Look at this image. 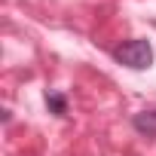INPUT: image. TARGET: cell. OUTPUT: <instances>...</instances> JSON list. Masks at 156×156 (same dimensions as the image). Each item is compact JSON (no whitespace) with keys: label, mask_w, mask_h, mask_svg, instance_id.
<instances>
[{"label":"cell","mask_w":156,"mask_h":156,"mask_svg":"<svg viewBox=\"0 0 156 156\" xmlns=\"http://www.w3.org/2000/svg\"><path fill=\"white\" fill-rule=\"evenodd\" d=\"M113 58L119 64L132 67V70H147L153 64V46L147 40H129V43H122V46L113 49Z\"/></svg>","instance_id":"obj_1"},{"label":"cell","mask_w":156,"mask_h":156,"mask_svg":"<svg viewBox=\"0 0 156 156\" xmlns=\"http://www.w3.org/2000/svg\"><path fill=\"white\" fill-rule=\"evenodd\" d=\"M46 107H49V113L64 116V113H67V98H64L61 92H46Z\"/></svg>","instance_id":"obj_3"},{"label":"cell","mask_w":156,"mask_h":156,"mask_svg":"<svg viewBox=\"0 0 156 156\" xmlns=\"http://www.w3.org/2000/svg\"><path fill=\"white\" fill-rule=\"evenodd\" d=\"M132 126L138 135H147V138H156V110H141L132 116Z\"/></svg>","instance_id":"obj_2"}]
</instances>
